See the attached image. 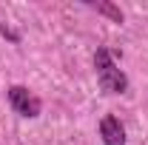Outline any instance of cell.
Returning a JSON list of instances; mask_svg holds the SVG:
<instances>
[{
    "label": "cell",
    "instance_id": "6da1fadb",
    "mask_svg": "<svg viewBox=\"0 0 148 145\" xmlns=\"http://www.w3.org/2000/svg\"><path fill=\"white\" fill-rule=\"evenodd\" d=\"M94 71H97V85L103 94H123L128 88V77L114 63V54L106 46H100L94 51Z\"/></svg>",
    "mask_w": 148,
    "mask_h": 145
},
{
    "label": "cell",
    "instance_id": "7a4b0ae2",
    "mask_svg": "<svg viewBox=\"0 0 148 145\" xmlns=\"http://www.w3.org/2000/svg\"><path fill=\"white\" fill-rule=\"evenodd\" d=\"M9 103H12V108L17 111L20 117H26V120H34V117H40V111H43L40 97H34L26 85H12V88H9Z\"/></svg>",
    "mask_w": 148,
    "mask_h": 145
},
{
    "label": "cell",
    "instance_id": "3957f363",
    "mask_svg": "<svg viewBox=\"0 0 148 145\" xmlns=\"http://www.w3.org/2000/svg\"><path fill=\"white\" fill-rule=\"evenodd\" d=\"M100 137L106 145H125V128L117 117H103L100 120Z\"/></svg>",
    "mask_w": 148,
    "mask_h": 145
},
{
    "label": "cell",
    "instance_id": "277c9868",
    "mask_svg": "<svg viewBox=\"0 0 148 145\" xmlns=\"http://www.w3.org/2000/svg\"><path fill=\"white\" fill-rule=\"evenodd\" d=\"M91 9H97L100 14H106V17H111L114 23H123V12L114 6V3H88Z\"/></svg>",
    "mask_w": 148,
    "mask_h": 145
},
{
    "label": "cell",
    "instance_id": "5b68a950",
    "mask_svg": "<svg viewBox=\"0 0 148 145\" xmlns=\"http://www.w3.org/2000/svg\"><path fill=\"white\" fill-rule=\"evenodd\" d=\"M0 31H3V37H9V40H17V34H14V31H12V29H6V26H3V29H0Z\"/></svg>",
    "mask_w": 148,
    "mask_h": 145
}]
</instances>
